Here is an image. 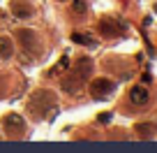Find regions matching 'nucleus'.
<instances>
[{"label":"nucleus","mask_w":157,"mask_h":153,"mask_svg":"<svg viewBox=\"0 0 157 153\" xmlns=\"http://www.w3.org/2000/svg\"><path fill=\"white\" fill-rule=\"evenodd\" d=\"M14 54V44L10 37H0V58H10Z\"/></svg>","instance_id":"obj_9"},{"label":"nucleus","mask_w":157,"mask_h":153,"mask_svg":"<svg viewBox=\"0 0 157 153\" xmlns=\"http://www.w3.org/2000/svg\"><path fill=\"white\" fill-rule=\"evenodd\" d=\"M81 77L78 74H72V77H67V79H63V88L67 91V93H76L78 91V86H81Z\"/></svg>","instance_id":"obj_8"},{"label":"nucleus","mask_w":157,"mask_h":153,"mask_svg":"<svg viewBox=\"0 0 157 153\" xmlns=\"http://www.w3.org/2000/svg\"><path fill=\"white\" fill-rule=\"evenodd\" d=\"M16 37L23 42L25 49H30V51H39V37L35 35V30H19V33H16Z\"/></svg>","instance_id":"obj_2"},{"label":"nucleus","mask_w":157,"mask_h":153,"mask_svg":"<svg viewBox=\"0 0 157 153\" xmlns=\"http://www.w3.org/2000/svg\"><path fill=\"white\" fill-rule=\"evenodd\" d=\"M129 100H132L134 104H148V100H150V93H148L143 86H134L132 91H129Z\"/></svg>","instance_id":"obj_4"},{"label":"nucleus","mask_w":157,"mask_h":153,"mask_svg":"<svg viewBox=\"0 0 157 153\" xmlns=\"http://www.w3.org/2000/svg\"><path fill=\"white\" fill-rule=\"evenodd\" d=\"M53 104H56V95L51 93V91H37V93H33V98L28 100V111L33 114L35 119H44L46 111L53 109Z\"/></svg>","instance_id":"obj_1"},{"label":"nucleus","mask_w":157,"mask_h":153,"mask_svg":"<svg viewBox=\"0 0 157 153\" xmlns=\"http://www.w3.org/2000/svg\"><path fill=\"white\" fill-rule=\"evenodd\" d=\"M12 14L19 16V19H28V16L33 14V10H30V5H25V2H16V5L12 7Z\"/></svg>","instance_id":"obj_10"},{"label":"nucleus","mask_w":157,"mask_h":153,"mask_svg":"<svg viewBox=\"0 0 157 153\" xmlns=\"http://www.w3.org/2000/svg\"><path fill=\"white\" fill-rule=\"evenodd\" d=\"M109 121H111V114H102L99 116V123H109Z\"/></svg>","instance_id":"obj_14"},{"label":"nucleus","mask_w":157,"mask_h":153,"mask_svg":"<svg viewBox=\"0 0 157 153\" xmlns=\"http://www.w3.org/2000/svg\"><path fill=\"white\" fill-rule=\"evenodd\" d=\"M5 130H10V132H19V130H23V119L16 116V114L7 116V119H5Z\"/></svg>","instance_id":"obj_5"},{"label":"nucleus","mask_w":157,"mask_h":153,"mask_svg":"<svg viewBox=\"0 0 157 153\" xmlns=\"http://www.w3.org/2000/svg\"><path fill=\"white\" fill-rule=\"evenodd\" d=\"M113 26H116V21H111V19H102L99 21V30H102L104 35H109V37H113V35L120 33V26H118V28H113Z\"/></svg>","instance_id":"obj_7"},{"label":"nucleus","mask_w":157,"mask_h":153,"mask_svg":"<svg viewBox=\"0 0 157 153\" xmlns=\"http://www.w3.org/2000/svg\"><path fill=\"white\" fill-rule=\"evenodd\" d=\"M90 70H93V60H90V58H81L76 63V67H74V74H78V77H88Z\"/></svg>","instance_id":"obj_6"},{"label":"nucleus","mask_w":157,"mask_h":153,"mask_svg":"<svg viewBox=\"0 0 157 153\" xmlns=\"http://www.w3.org/2000/svg\"><path fill=\"white\" fill-rule=\"evenodd\" d=\"M74 14H76V16L86 14V2H81V0H76V2H74Z\"/></svg>","instance_id":"obj_12"},{"label":"nucleus","mask_w":157,"mask_h":153,"mask_svg":"<svg viewBox=\"0 0 157 153\" xmlns=\"http://www.w3.org/2000/svg\"><path fill=\"white\" fill-rule=\"evenodd\" d=\"M74 42H93L88 37V35H83V37H81V35H74Z\"/></svg>","instance_id":"obj_13"},{"label":"nucleus","mask_w":157,"mask_h":153,"mask_svg":"<svg viewBox=\"0 0 157 153\" xmlns=\"http://www.w3.org/2000/svg\"><path fill=\"white\" fill-rule=\"evenodd\" d=\"M136 132H139V135H146V137H150V135L155 132V125H150V123H143V125H136Z\"/></svg>","instance_id":"obj_11"},{"label":"nucleus","mask_w":157,"mask_h":153,"mask_svg":"<svg viewBox=\"0 0 157 153\" xmlns=\"http://www.w3.org/2000/svg\"><path fill=\"white\" fill-rule=\"evenodd\" d=\"M113 91V81L109 79H97L90 84V93H93V98H104V95H109Z\"/></svg>","instance_id":"obj_3"}]
</instances>
